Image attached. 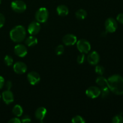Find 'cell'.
<instances>
[{
  "label": "cell",
  "mask_w": 123,
  "mask_h": 123,
  "mask_svg": "<svg viewBox=\"0 0 123 123\" xmlns=\"http://www.w3.org/2000/svg\"><path fill=\"white\" fill-rule=\"evenodd\" d=\"M108 87L111 91L116 95L123 94V78L120 74H114L108 79Z\"/></svg>",
  "instance_id": "obj_1"
},
{
  "label": "cell",
  "mask_w": 123,
  "mask_h": 123,
  "mask_svg": "<svg viewBox=\"0 0 123 123\" xmlns=\"http://www.w3.org/2000/svg\"><path fill=\"white\" fill-rule=\"evenodd\" d=\"M26 31L25 27L22 25H17L10 31L11 40L15 43H20L26 37Z\"/></svg>",
  "instance_id": "obj_2"
},
{
  "label": "cell",
  "mask_w": 123,
  "mask_h": 123,
  "mask_svg": "<svg viewBox=\"0 0 123 123\" xmlns=\"http://www.w3.org/2000/svg\"><path fill=\"white\" fill-rule=\"evenodd\" d=\"M36 21L39 23H44L49 18V12L45 7H41L37 10L35 14Z\"/></svg>",
  "instance_id": "obj_3"
},
{
  "label": "cell",
  "mask_w": 123,
  "mask_h": 123,
  "mask_svg": "<svg viewBox=\"0 0 123 123\" xmlns=\"http://www.w3.org/2000/svg\"><path fill=\"white\" fill-rule=\"evenodd\" d=\"M77 48L80 53L88 54L91 50V44L88 40L85 39H80L77 41Z\"/></svg>",
  "instance_id": "obj_4"
},
{
  "label": "cell",
  "mask_w": 123,
  "mask_h": 123,
  "mask_svg": "<svg viewBox=\"0 0 123 123\" xmlns=\"http://www.w3.org/2000/svg\"><path fill=\"white\" fill-rule=\"evenodd\" d=\"M11 8L16 13H23L26 9V5L22 0H15L11 3Z\"/></svg>",
  "instance_id": "obj_5"
},
{
  "label": "cell",
  "mask_w": 123,
  "mask_h": 123,
  "mask_svg": "<svg viewBox=\"0 0 123 123\" xmlns=\"http://www.w3.org/2000/svg\"><path fill=\"white\" fill-rule=\"evenodd\" d=\"M106 31L108 32L113 33L117 30L118 24L117 20L112 18H109L106 20L105 23Z\"/></svg>",
  "instance_id": "obj_6"
},
{
  "label": "cell",
  "mask_w": 123,
  "mask_h": 123,
  "mask_svg": "<svg viewBox=\"0 0 123 123\" xmlns=\"http://www.w3.org/2000/svg\"><path fill=\"white\" fill-rule=\"evenodd\" d=\"M86 96L91 98H96L100 96L101 94L100 88L98 86H91L87 88L85 91Z\"/></svg>",
  "instance_id": "obj_7"
},
{
  "label": "cell",
  "mask_w": 123,
  "mask_h": 123,
  "mask_svg": "<svg viewBox=\"0 0 123 123\" xmlns=\"http://www.w3.org/2000/svg\"><path fill=\"white\" fill-rule=\"evenodd\" d=\"M41 30V25L37 21H33L30 23L28 27V32L32 36L37 34Z\"/></svg>",
  "instance_id": "obj_8"
},
{
  "label": "cell",
  "mask_w": 123,
  "mask_h": 123,
  "mask_svg": "<svg viewBox=\"0 0 123 123\" xmlns=\"http://www.w3.org/2000/svg\"><path fill=\"white\" fill-rule=\"evenodd\" d=\"M27 79L31 85H35L38 84L40 80V76L37 72L32 71L28 73Z\"/></svg>",
  "instance_id": "obj_9"
},
{
  "label": "cell",
  "mask_w": 123,
  "mask_h": 123,
  "mask_svg": "<svg viewBox=\"0 0 123 123\" xmlns=\"http://www.w3.org/2000/svg\"><path fill=\"white\" fill-rule=\"evenodd\" d=\"M14 54L19 57H24L28 53L27 48L22 44H18L14 48Z\"/></svg>",
  "instance_id": "obj_10"
},
{
  "label": "cell",
  "mask_w": 123,
  "mask_h": 123,
  "mask_svg": "<svg viewBox=\"0 0 123 123\" xmlns=\"http://www.w3.org/2000/svg\"><path fill=\"white\" fill-rule=\"evenodd\" d=\"M77 37L72 34H67L62 38V42L66 46H73L77 42Z\"/></svg>",
  "instance_id": "obj_11"
},
{
  "label": "cell",
  "mask_w": 123,
  "mask_h": 123,
  "mask_svg": "<svg viewBox=\"0 0 123 123\" xmlns=\"http://www.w3.org/2000/svg\"><path fill=\"white\" fill-rule=\"evenodd\" d=\"M13 70L17 74H24L27 70V66L24 62L19 61V62H16L14 64Z\"/></svg>",
  "instance_id": "obj_12"
},
{
  "label": "cell",
  "mask_w": 123,
  "mask_h": 123,
  "mask_svg": "<svg viewBox=\"0 0 123 123\" xmlns=\"http://www.w3.org/2000/svg\"><path fill=\"white\" fill-rule=\"evenodd\" d=\"M87 61L90 64L97 65L100 61V55L97 51H92L87 56Z\"/></svg>",
  "instance_id": "obj_13"
},
{
  "label": "cell",
  "mask_w": 123,
  "mask_h": 123,
  "mask_svg": "<svg viewBox=\"0 0 123 123\" xmlns=\"http://www.w3.org/2000/svg\"><path fill=\"white\" fill-rule=\"evenodd\" d=\"M2 98L6 105H9L14 101V96L10 90H7L2 93Z\"/></svg>",
  "instance_id": "obj_14"
},
{
  "label": "cell",
  "mask_w": 123,
  "mask_h": 123,
  "mask_svg": "<svg viewBox=\"0 0 123 123\" xmlns=\"http://www.w3.org/2000/svg\"><path fill=\"white\" fill-rule=\"evenodd\" d=\"M46 114L47 110L44 107H39L35 112V117H36V118L38 121L43 122V120H44Z\"/></svg>",
  "instance_id": "obj_15"
},
{
  "label": "cell",
  "mask_w": 123,
  "mask_h": 123,
  "mask_svg": "<svg viewBox=\"0 0 123 123\" xmlns=\"http://www.w3.org/2000/svg\"><path fill=\"white\" fill-rule=\"evenodd\" d=\"M96 84L98 85V86H99L100 89L108 87V80L105 77L102 76V75H100V76H98L96 79Z\"/></svg>",
  "instance_id": "obj_16"
},
{
  "label": "cell",
  "mask_w": 123,
  "mask_h": 123,
  "mask_svg": "<svg viewBox=\"0 0 123 123\" xmlns=\"http://www.w3.org/2000/svg\"><path fill=\"white\" fill-rule=\"evenodd\" d=\"M56 12L60 16H66L68 14L69 10L65 5H60L56 8Z\"/></svg>",
  "instance_id": "obj_17"
},
{
  "label": "cell",
  "mask_w": 123,
  "mask_h": 123,
  "mask_svg": "<svg viewBox=\"0 0 123 123\" xmlns=\"http://www.w3.org/2000/svg\"><path fill=\"white\" fill-rule=\"evenodd\" d=\"M38 43V39L34 36H30L25 40V44L29 47L34 46Z\"/></svg>",
  "instance_id": "obj_18"
},
{
  "label": "cell",
  "mask_w": 123,
  "mask_h": 123,
  "mask_svg": "<svg viewBox=\"0 0 123 123\" xmlns=\"http://www.w3.org/2000/svg\"><path fill=\"white\" fill-rule=\"evenodd\" d=\"M13 114L15 115L17 117H19L22 115L23 112H24V110H23L22 107L19 105H16L13 108L12 110Z\"/></svg>",
  "instance_id": "obj_19"
},
{
  "label": "cell",
  "mask_w": 123,
  "mask_h": 123,
  "mask_svg": "<svg viewBox=\"0 0 123 123\" xmlns=\"http://www.w3.org/2000/svg\"><path fill=\"white\" fill-rule=\"evenodd\" d=\"M75 16L77 19L79 20H84L87 16V12L85 10L80 8L76 11V12L75 13Z\"/></svg>",
  "instance_id": "obj_20"
},
{
  "label": "cell",
  "mask_w": 123,
  "mask_h": 123,
  "mask_svg": "<svg viewBox=\"0 0 123 123\" xmlns=\"http://www.w3.org/2000/svg\"><path fill=\"white\" fill-rule=\"evenodd\" d=\"M72 122L73 123H84L85 120L80 115H76L72 118Z\"/></svg>",
  "instance_id": "obj_21"
},
{
  "label": "cell",
  "mask_w": 123,
  "mask_h": 123,
  "mask_svg": "<svg viewBox=\"0 0 123 123\" xmlns=\"http://www.w3.org/2000/svg\"><path fill=\"white\" fill-rule=\"evenodd\" d=\"M101 90V94L100 95L102 96V98H106L107 97H108L110 94V90H109V87L104 88L100 89Z\"/></svg>",
  "instance_id": "obj_22"
},
{
  "label": "cell",
  "mask_w": 123,
  "mask_h": 123,
  "mask_svg": "<svg viewBox=\"0 0 123 123\" xmlns=\"http://www.w3.org/2000/svg\"><path fill=\"white\" fill-rule=\"evenodd\" d=\"M4 61L7 66H10L13 63V58L10 55H6L4 59Z\"/></svg>",
  "instance_id": "obj_23"
},
{
  "label": "cell",
  "mask_w": 123,
  "mask_h": 123,
  "mask_svg": "<svg viewBox=\"0 0 123 123\" xmlns=\"http://www.w3.org/2000/svg\"><path fill=\"white\" fill-rule=\"evenodd\" d=\"M105 68L102 66H100V65H97V66H96L95 67V72L97 74L100 75H103L105 73Z\"/></svg>",
  "instance_id": "obj_24"
},
{
  "label": "cell",
  "mask_w": 123,
  "mask_h": 123,
  "mask_svg": "<svg viewBox=\"0 0 123 123\" xmlns=\"http://www.w3.org/2000/svg\"><path fill=\"white\" fill-rule=\"evenodd\" d=\"M112 122L113 123H123V117L121 115H117L113 117L112 120Z\"/></svg>",
  "instance_id": "obj_25"
},
{
  "label": "cell",
  "mask_w": 123,
  "mask_h": 123,
  "mask_svg": "<svg viewBox=\"0 0 123 123\" xmlns=\"http://www.w3.org/2000/svg\"><path fill=\"white\" fill-rule=\"evenodd\" d=\"M64 52V47L62 44H60L55 48V53L56 55H61Z\"/></svg>",
  "instance_id": "obj_26"
},
{
  "label": "cell",
  "mask_w": 123,
  "mask_h": 123,
  "mask_svg": "<svg viewBox=\"0 0 123 123\" xmlns=\"http://www.w3.org/2000/svg\"><path fill=\"white\" fill-rule=\"evenodd\" d=\"M85 54H83L81 53L80 55H79L77 57V62L79 64H81L84 63V61H85Z\"/></svg>",
  "instance_id": "obj_27"
},
{
  "label": "cell",
  "mask_w": 123,
  "mask_h": 123,
  "mask_svg": "<svg viewBox=\"0 0 123 123\" xmlns=\"http://www.w3.org/2000/svg\"><path fill=\"white\" fill-rule=\"evenodd\" d=\"M20 121H21V123H28L31 122V118H30V117L28 116V115H24V116L21 118Z\"/></svg>",
  "instance_id": "obj_28"
},
{
  "label": "cell",
  "mask_w": 123,
  "mask_h": 123,
  "mask_svg": "<svg viewBox=\"0 0 123 123\" xmlns=\"http://www.w3.org/2000/svg\"><path fill=\"white\" fill-rule=\"evenodd\" d=\"M5 21H6L5 16L2 13H0V28H1L4 26L5 24Z\"/></svg>",
  "instance_id": "obj_29"
},
{
  "label": "cell",
  "mask_w": 123,
  "mask_h": 123,
  "mask_svg": "<svg viewBox=\"0 0 123 123\" xmlns=\"http://www.w3.org/2000/svg\"><path fill=\"white\" fill-rule=\"evenodd\" d=\"M9 123H20L21 121L19 118H18V117H14L13 118H11L10 120L8 121Z\"/></svg>",
  "instance_id": "obj_30"
},
{
  "label": "cell",
  "mask_w": 123,
  "mask_h": 123,
  "mask_svg": "<svg viewBox=\"0 0 123 123\" xmlns=\"http://www.w3.org/2000/svg\"><path fill=\"white\" fill-rule=\"evenodd\" d=\"M117 20L120 24H123V13H120L117 16Z\"/></svg>",
  "instance_id": "obj_31"
},
{
  "label": "cell",
  "mask_w": 123,
  "mask_h": 123,
  "mask_svg": "<svg viewBox=\"0 0 123 123\" xmlns=\"http://www.w3.org/2000/svg\"><path fill=\"white\" fill-rule=\"evenodd\" d=\"M5 86L7 88V90H10L11 88L12 87V82L10 81V80H8L6 82V84H4Z\"/></svg>",
  "instance_id": "obj_32"
},
{
  "label": "cell",
  "mask_w": 123,
  "mask_h": 123,
  "mask_svg": "<svg viewBox=\"0 0 123 123\" xmlns=\"http://www.w3.org/2000/svg\"><path fill=\"white\" fill-rule=\"evenodd\" d=\"M4 84H5L4 78L2 76H0V90L3 88L4 85Z\"/></svg>",
  "instance_id": "obj_33"
},
{
  "label": "cell",
  "mask_w": 123,
  "mask_h": 123,
  "mask_svg": "<svg viewBox=\"0 0 123 123\" xmlns=\"http://www.w3.org/2000/svg\"><path fill=\"white\" fill-rule=\"evenodd\" d=\"M1 94H0V99H1Z\"/></svg>",
  "instance_id": "obj_34"
},
{
  "label": "cell",
  "mask_w": 123,
  "mask_h": 123,
  "mask_svg": "<svg viewBox=\"0 0 123 123\" xmlns=\"http://www.w3.org/2000/svg\"><path fill=\"white\" fill-rule=\"evenodd\" d=\"M1 1H2V0H0V4H1Z\"/></svg>",
  "instance_id": "obj_35"
}]
</instances>
